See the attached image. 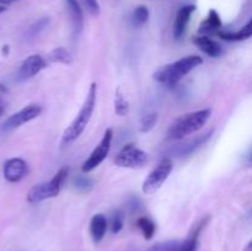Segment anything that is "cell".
<instances>
[{"mask_svg":"<svg viewBox=\"0 0 252 251\" xmlns=\"http://www.w3.org/2000/svg\"><path fill=\"white\" fill-rule=\"evenodd\" d=\"M148 19H149V10H148L147 6L140 5V6L135 7L132 15L133 24L135 26H142V25H144L148 21Z\"/></svg>","mask_w":252,"mask_h":251,"instance_id":"cell-23","label":"cell"},{"mask_svg":"<svg viewBox=\"0 0 252 251\" xmlns=\"http://www.w3.org/2000/svg\"><path fill=\"white\" fill-rule=\"evenodd\" d=\"M9 5H10L9 0H0V14L6 11V10L9 9Z\"/></svg>","mask_w":252,"mask_h":251,"instance_id":"cell-29","label":"cell"},{"mask_svg":"<svg viewBox=\"0 0 252 251\" xmlns=\"http://www.w3.org/2000/svg\"><path fill=\"white\" fill-rule=\"evenodd\" d=\"M74 188L79 192H89L93 189L94 181L91 177L85 176V175H78L74 177Z\"/></svg>","mask_w":252,"mask_h":251,"instance_id":"cell-22","label":"cell"},{"mask_svg":"<svg viewBox=\"0 0 252 251\" xmlns=\"http://www.w3.org/2000/svg\"><path fill=\"white\" fill-rule=\"evenodd\" d=\"M158 122V115L157 113H149V115H145L142 118V122H140V130L144 133L149 132L150 129L154 128V126Z\"/></svg>","mask_w":252,"mask_h":251,"instance_id":"cell-25","label":"cell"},{"mask_svg":"<svg viewBox=\"0 0 252 251\" xmlns=\"http://www.w3.org/2000/svg\"><path fill=\"white\" fill-rule=\"evenodd\" d=\"M211 115V108H203V110L196 111V112L184 115L170 126L169 130H167V138L170 140H180L192 133L198 132L201 128L207 125Z\"/></svg>","mask_w":252,"mask_h":251,"instance_id":"cell-3","label":"cell"},{"mask_svg":"<svg viewBox=\"0 0 252 251\" xmlns=\"http://www.w3.org/2000/svg\"><path fill=\"white\" fill-rule=\"evenodd\" d=\"M115 112L116 115L121 116V117H125L129 112V102L125 97L120 88H117L115 94Z\"/></svg>","mask_w":252,"mask_h":251,"instance_id":"cell-19","label":"cell"},{"mask_svg":"<svg viewBox=\"0 0 252 251\" xmlns=\"http://www.w3.org/2000/svg\"><path fill=\"white\" fill-rule=\"evenodd\" d=\"M219 37L225 41L229 42H239V41H245V39H249L252 37V17L250 21L245 25L241 30H239L238 32H223L219 31L218 33Z\"/></svg>","mask_w":252,"mask_h":251,"instance_id":"cell-18","label":"cell"},{"mask_svg":"<svg viewBox=\"0 0 252 251\" xmlns=\"http://www.w3.org/2000/svg\"><path fill=\"white\" fill-rule=\"evenodd\" d=\"M202 63H203L202 57H184V58L179 59V61L166 64V65L160 68L158 71H155L154 79L158 83L171 88V86L176 85L184 76H186L187 74L191 73L193 69H196L197 66L201 65Z\"/></svg>","mask_w":252,"mask_h":251,"instance_id":"cell-2","label":"cell"},{"mask_svg":"<svg viewBox=\"0 0 252 251\" xmlns=\"http://www.w3.org/2000/svg\"><path fill=\"white\" fill-rule=\"evenodd\" d=\"M41 113H42V106L37 105V103H32V105L26 106V107H24L22 110H20L19 112L10 116V117L4 122L2 128H4L5 130L19 128L21 127L22 125H25V123L37 118Z\"/></svg>","mask_w":252,"mask_h":251,"instance_id":"cell-9","label":"cell"},{"mask_svg":"<svg viewBox=\"0 0 252 251\" xmlns=\"http://www.w3.org/2000/svg\"><path fill=\"white\" fill-rule=\"evenodd\" d=\"M69 16H70L71 25H73L74 33L79 34L83 31L84 27V14L78 0H66Z\"/></svg>","mask_w":252,"mask_h":251,"instance_id":"cell-15","label":"cell"},{"mask_svg":"<svg viewBox=\"0 0 252 251\" xmlns=\"http://www.w3.org/2000/svg\"><path fill=\"white\" fill-rule=\"evenodd\" d=\"M172 167H174V164H172V161L169 157L162 159L161 161L153 169V171H150V174L148 175L147 179L143 182V192H144L145 194H153L157 191H159L160 187L164 185V182L166 181L167 177L171 174Z\"/></svg>","mask_w":252,"mask_h":251,"instance_id":"cell-6","label":"cell"},{"mask_svg":"<svg viewBox=\"0 0 252 251\" xmlns=\"http://www.w3.org/2000/svg\"><path fill=\"white\" fill-rule=\"evenodd\" d=\"M123 223H125V214H123V212H115L112 214V218H111V230H112V233H120L123 228Z\"/></svg>","mask_w":252,"mask_h":251,"instance_id":"cell-24","label":"cell"},{"mask_svg":"<svg viewBox=\"0 0 252 251\" xmlns=\"http://www.w3.org/2000/svg\"><path fill=\"white\" fill-rule=\"evenodd\" d=\"M48 22H49V19H47V17H44V19L39 20L38 22H36V24H34L33 26H32L31 29H30V33H31L32 36H36L37 33H39V32H41L42 30H43L44 27H46L47 25H48Z\"/></svg>","mask_w":252,"mask_h":251,"instance_id":"cell-27","label":"cell"},{"mask_svg":"<svg viewBox=\"0 0 252 251\" xmlns=\"http://www.w3.org/2000/svg\"><path fill=\"white\" fill-rule=\"evenodd\" d=\"M212 134H213V129L208 130V132L204 133V134L197 135L196 138L189 140L187 143H184V144H180L177 145V147H175L174 150H172V154H174L175 157H189L192 153L196 152L197 149H199L202 145L206 144V143L211 139Z\"/></svg>","mask_w":252,"mask_h":251,"instance_id":"cell-12","label":"cell"},{"mask_svg":"<svg viewBox=\"0 0 252 251\" xmlns=\"http://www.w3.org/2000/svg\"><path fill=\"white\" fill-rule=\"evenodd\" d=\"M246 161L252 162V147H251V149L248 152V154H246Z\"/></svg>","mask_w":252,"mask_h":251,"instance_id":"cell-30","label":"cell"},{"mask_svg":"<svg viewBox=\"0 0 252 251\" xmlns=\"http://www.w3.org/2000/svg\"><path fill=\"white\" fill-rule=\"evenodd\" d=\"M9 1H14V0H9Z\"/></svg>","mask_w":252,"mask_h":251,"instance_id":"cell-34","label":"cell"},{"mask_svg":"<svg viewBox=\"0 0 252 251\" xmlns=\"http://www.w3.org/2000/svg\"><path fill=\"white\" fill-rule=\"evenodd\" d=\"M221 27V20L220 16H219L218 12L216 10L212 9L209 11L208 16L204 20L203 22L199 26V32L203 34H209V33H218L219 29Z\"/></svg>","mask_w":252,"mask_h":251,"instance_id":"cell-17","label":"cell"},{"mask_svg":"<svg viewBox=\"0 0 252 251\" xmlns=\"http://www.w3.org/2000/svg\"><path fill=\"white\" fill-rule=\"evenodd\" d=\"M193 43L201 49L203 53H206L207 56L212 57V58H217V57H220L223 54V47L216 42L214 39L209 38L208 36L203 34V36L194 37Z\"/></svg>","mask_w":252,"mask_h":251,"instance_id":"cell-14","label":"cell"},{"mask_svg":"<svg viewBox=\"0 0 252 251\" xmlns=\"http://www.w3.org/2000/svg\"><path fill=\"white\" fill-rule=\"evenodd\" d=\"M96 100H97V84L93 83L90 85V89H89L88 95H86V98L84 101L83 106H81L80 111L76 115V117L74 118L73 122L70 123V126H68V128L64 130L63 137H62V145L63 147L74 143L83 134L94 115V111H95L96 107Z\"/></svg>","mask_w":252,"mask_h":251,"instance_id":"cell-1","label":"cell"},{"mask_svg":"<svg viewBox=\"0 0 252 251\" xmlns=\"http://www.w3.org/2000/svg\"><path fill=\"white\" fill-rule=\"evenodd\" d=\"M81 1L89 11V14H91L93 16H97L100 14V5H98L97 0H81Z\"/></svg>","mask_w":252,"mask_h":251,"instance_id":"cell-26","label":"cell"},{"mask_svg":"<svg viewBox=\"0 0 252 251\" xmlns=\"http://www.w3.org/2000/svg\"><path fill=\"white\" fill-rule=\"evenodd\" d=\"M29 172V165L21 157H11L4 164V177L11 184L19 182Z\"/></svg>","mask_w":252,"mask_h":251,"instance_id":"cell-11","label":"cell"},{"mask_svg":"<svg viewBox=\"0 0 252 251\" xmlns=\"http://www.w3.org/2000/svg\"><path fill=\"white\" fill-rule=\"evenodd\" d=\"M107 218L103 214H95L90 221V234L96 244L100 243L107 231Z\"/></svg>","mask_w":252,"mask_h":251,"instance_id":"cell-16","label":"cell"},{"mask_svg":"<svg viewBox=\"0 0 252 251\" xmlns=\"http://www.w3.org/2000/svg\"><path fill=\"white\" fill-rule=\"evenodd\" d=\"M148 162V154L133 144H127L115 157V164L126 169H139Z\"/></svg>","mask_w":252,"mask_h":251,"instance_id":"cell-7","label":"cell"},{"mask_svg":"<svg viewBox=\"0 0 252 251\" xmlns=\"http://www.w3.org/2000/svg\"><path fill=\"white\" fill-rule=\"evenodd\" d=\"M4 111H5V106H4V103H2L1 101H0V116H1L2 113H4Z\"/></svg>","mask_w":252,"mask_h":251,"instance_id":"cell-32","label":"cell"},{"mask_svg":"<svg viewBox=\"0 0 252 251\" xmlns=\"http://www.w3.org/2000/svg\"><path fill=\"white\" fill-rule=\"evenodd\" d=\"M46 66L47 62L43 57H41L39 54H32V56L27 57L20 65L19 71H17V80L24 81L30 78H33Z\"/></svg>","mask_w":252,"mask_h":251,"instance_id":"cell-10","label":"cell"},{"mask_svg":"<svg viewBox=\"0 0 252 251\" xmlns=\"http://www.w3.org/2000/svg\"><path fill=\"white\" fill-rule=\"evenodd\" d=\"M49 59L53 63H62V64H70L73 62L70 52L64 47H57L49 53Z\"/></svg>","mask_w":252,"mask_h":251,"instance_id":"cell-21","label":"cell"},{"mask_svg":"<svg viewBox=\"0 0 252 251\" xmlns=\"http://www.w3.org/2000/svg\"><path fill=\"white\" fill-rule=\"evenodd\" d=\"M69 175L68 167H62L49 181L43 184L34 185L29 192H27V201L30 203H39L46 199L54 198L59 194L66 177Z\"/></svg>","mask_w":252,"mask_h":251,"instance_id":"cell-4","label":"cell"},{"mask_svg":"<svg viewBox=\"0 0 252 251\" xmlns=\"http://www.w3.org/2000/svg\"><path fill=\"white\" fill-rule=\"evenodd\" d=\"M244 251H252V240H250L246 244V246L244 248Z\"/></svg>","mask_w":252,"mask_h":251,"instance_id":"cell-31","label":"cell"},{"mask_svg":"<svg viewBox=\"0 0 252 251\" xmlns=\"http://www.w3.org/2000/svg\"><path fill=\"white\" fill-rule=\"evenodd\" d=\"M128 208L132 213H135V212H139L140 209L143 208V203L138 197H130L129 201H128Z\"/></svg>","mask_w":252,"mask_h":251,"instance_id":"cell-28","label":"cell"},{"mask_svg":"<svg viewBox=\"0 0 252 251\" xmlns=\"http://www.w3.org/2000/svg\"><path fill=\"white\" fill-rule=\"evenodd\" d=\"M129 251H139V250H138V249H132V250H129Z\"/></svg>","mask_w":252,"mask_h":251,"instance_id":"cell-33","label":"cell"},{"mask_svg":"<svg viewBox=\"0 0 252 251\" xmlns=\"http://www.w3.org/2000/svg\"><path fill=\"white\" fill-rule=\"evenodd\" d=\"M196 11V6L194 5H185L179 10L176 15V19L174 22V36L176 39H180L184 36L185 31H186L187 24H189V19H191L192 14Z\"/></svg>","mask_w":252,"mask_h":251,"instance_id":"cell-13","label":"cell"},{"mask_svg":"<svg viewBox=\"0 0 252 251\" xmlns=\"http://www.w3.org/2000/svg\"><path fill=\"white\" fill-rule=\"evenodd\" d=\"M209 218H203L199 223L193 226L189 238L185 240H169L164 243H158L150 246L148 251H197L198 248V238L202 229L207 225Z\"/></svg>","mask_w":252,"mask_h":251,"instance_id":"cell-5","label":"cell"},{"mask_svg":"<svg viewBox=\"0 0 252 251\" xmlns=\"http://www.w3.org/2000/svg\"><path fill=\"white\" fill-rule=\"evenodd\" d=\"M137 226L142 231L143 236H144L147 240L152 239L154 236L155 230H157V225H155L154 221L152 219H149L148 217H140L137 219Z\"/></svg>","mask_w":252,"mask_h":251,"instance_id":"cell-20","label":"cell"},{"mask_svg":"<svg viewBox=\"0 0 252 251\" xmlns=\"http://www.w3.org/2000/svg\"><path fill=\"white\" fill-rule=\"evenodd\" d=\"M113 139V130L111 128H108L107 130L103 134L102 139L98 143L97 147L93 150V153L90 154V157L84 161L83 164V172L88 174L91 172L93 170H95L98 165H101V162L107 157L108 153H110L111 144H112Z\"/></svg>","mask_w":252,"mask_h":251,"instance_id":"cell-8","label":"cell"}]
</instances>
